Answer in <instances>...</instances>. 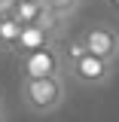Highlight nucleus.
I'll return each instance as SVG.
<instances>
[{
	"label": "nucleus",
	"instance_id": "f257e3e1",
	"mask_svg": "<svg viewBox=\"0 0 119 122\" xmlns=\"http://www.w3.org/2000/svg\"><path fill=\"white\" fill-rule=\"evenodd\" d=\"M18 95H21V104L28 107L31 113H37V116H49V113H55V110L64 104V98H67V82H64V76L21 79Z\"/></svg>",
	"mask_w": 119,
	"mask_h": 122
},
{
	"label": "nucleus",
	"instance_id": "f03ea898",
	"mask_svg": "<svg viewBox=\"0 0 119 122\" xmlns=\"http://www.w3.org/2000/svg\"><path fill=\"white\" fill-rule=\"evenodd\" d=\"M21 79H46V76H64V58L52 46L31 49L21 58Z\"/></svg>",
	"mask_w": 119,
	"mask_h": 122
},
{
	"label": "nucleus",
	"instance_id": "7ed1b4c3",
	"mask_svg": "<svg viewBox=\"0 0 119 122\" xmlns=\"http://www.w3.org/2000/svg\"><path fill=\"white\" fill-rule=\"evenodd\" d=\"M79 40L86 43V49H89L92 55L110 61V64H116V61H119V30L113 28V25H107V21L89 25V28L83 30Z\"/></svg>",
	"mask_w": 119,
	"mask_h": 122
},
{
	"label": "nucleus",
	"instance_id": "20e7f679",
	"mask_svg": "<svg viewBox=\"0 0 119 122\" xmlns=\"http://www.w3.org/2000/svg\"><path fill=\"white\" fill-rule=\"evenodd\" d=\"M67 73L73 76L79 86H104L113 76V64L89 52V55H83L76 61H67Z\"/></svg>",
	"mask_w": 119,
	"mask_h": 122
},
{
	"label": "nucleus",
	"instance_id": "39448f33",
	"mask_svg": "<svg viewBox=\"0 0 119 122\" xmlns=\"http://www.w3.org/2000/svg\"><path fill=\"white\" fill-rule=\"evenodd\" d=\"M55 18H70V15L83 6V0H40Z\"/></svg>",
	"mask_w": 119,
	"mask_h": 122
},
{
	"label": "nucleus",
	"instance_id": "423d86ee",
	"mask_svg": "<svg viewBox=\"0 0 119 122\" xmlns=\"http://www.w3.org/2000/svg\"><path fill=\"white\" fill-rule=\"evenodd\" d=\"M83 55H89L86 43L83 40H70V46H67V61H76V58H83Z\"/></svg>",
	"mask_w": 119,
	"mask_h": 122
},
{
	"label": "nucleus",
	"instance_id": "0eeeda50",
	"mask_svg": "<svg viewBox=\"0 0 119 122\" xmlns=\"http://www.w3.org/2000/svg\"><path fill=\"white\" fill-rule=\"evenodd\" d=\"M113 3H119V0H113Z\"/></svg>",
	"mask_w": 119,
	"mask_h": 122
},
{
	"label": "nucleus",
	"instance_id": "6e6552de",
	"mask_svg": "<svg viewBox=\"0 0 119 122\" xmlns=\"http://www.w3.org/2000/svg\"><path fill=\"white\" fill-rule=\"evenodd\" d=\"M0 122H3V119H0Z\"/></svg>",
	"mask_w": 119,
	"mask_h": 122
}]
</instances>
